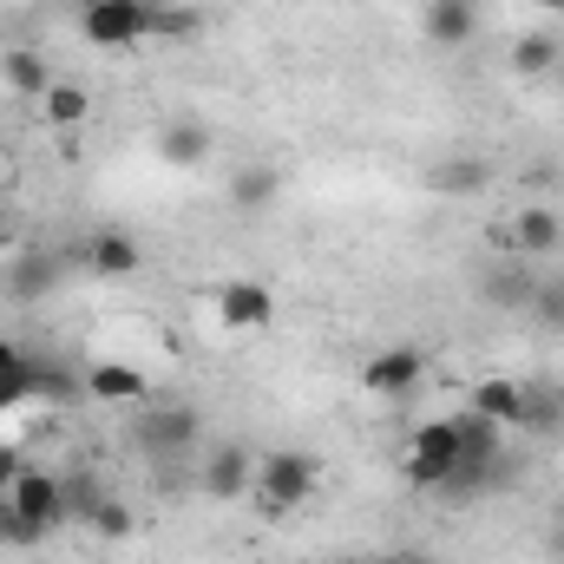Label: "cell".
I'll list each match as a JSON object with an SVG mask.
<instances>
[{
  "label": "cell",
  "mask_w": 564,
  "mask_h": 564,
  "mask_svg": "<svg viewBox=\"0 0 564 564\" xmlns=\"http://www.w3.org/2000/svg\"><path fill=\"white\" fill-rule=\"evenodd\" d=\"M315 486H322V473H315V459L308 453H295V446H282V453H270V459H257V506L270 512V519H282V512H302L308 499H315Z\"/></svg>",
  "instance_id": "1"
},
{
  "label": "cell",
  "mask_w": 564,
  "mask_h": 564,
  "mask_svg": "<svg viewBox=\"0 0 564 564\" xmlns=\"http://www.w3.org/2000/svg\"><path fill=\"white\" fill-rule=\"evenodd\" d=\"M453 426H459V466H453V479H446V499H479V486H492V473H499L506 426L479 421L473 408H466Z\"/></svg>",
  "instance_id": "2"
},
{
  "label": "cell",
  "mask_w": 564,
  "mask_h": 564,
  "mask_svg": "<svg viewBox=\"0 0 564 564\" xmlns=\"http://www.w3.org/2000/svg\"><path fill=\"white\" fill-rule=\"evenodd\" d=\"M79 270V250H46V243H33V250H20L13 257V270H7V295L13 302H46L53 289H66Z\"/></svg>",
  "instance_id": "3"
},
{
  "label": "cell",
  "mask_w": 564,
  "mask_h": 564,
  "mask_svg": "<svg viewBox=\"0 0 564 564\" xmlns=\"http://www.w3.org/2000/svg\"><path fill=\"white\" fill-rule=\"evenodd\" d=\"M0 499H7V506H13L33 532H40V539H53L59 525H73V519H66V486H59L53 473H40V466H26V473H20Z\"/></svg>",
  "instance_id": "4"
},
{
  "label": "cell",
  "mask_w": 564,
  "mask_h": 564,
  "mask_svg": "<svg viewBox=\"0 0 564 564\" xmlns=\"http://www.w3.org/2000/svg\"><path fill=\"white\" fill-rule=\"evenodd\" d=\"M453 466H459V426L453 421H426L421 433L408 440V479H414L421 492H446Z\"/></svg>",
  "instance_id": "5"
},
{
  "label": "cell",
  "mask_w": 564,
  "mask_h": 564,
  "mask_svg": "<svg viewBox=\"0 0 564 564\" xmlns=\"http://www.w3.org/2000/svg\"><path fill=\"white\" fill-rule=\"evenodd\" d=\"M79 33L93 46H139L151 40V0H86Z\"/></svg>",
  "instance_id": "6"
},
{
  "label": "cell",
  "mask_w": 564,
  "mask_h": 564,
  "mask_svg": "<svg viewBox=\"0 0 564 564\" xmlns=\"http://www.w3.org/2000/svg\"><path fill=\"white\" fill-rule=\"evenodd\" d=\"M217 322H224L230 335H263V328L276 322V295H270V282L230 276L224 289H217Z\"/></svg>",
  "instance_id": "7"
},
{
  "label": "cell",
  "mask_w": 564,
  "mask_h": 564,
  "mask_svg": "<svg viewBox=\"0 0 564 564\" xmlns=\"http://www.w3.org/2000/svg\"><path fill=\"white\" fill-rule=\"evenodd\" d=\"M361 388L368 394H381V401H408V394H421L426 388V355L421 348H381L368 368H361Z\"/></svg>",
  "instance_id": "8"
},
{
  "label": "cell",
  "mask_w": 564,
  "mask_h": 564,
  "mask_svg": "<svg viewBox=\"0 0 564 564\" xmlns=\"http://www.w3.org/2000/svg\"><path fill=\"white\" fill-rule=\"evenodd\" d=\"M191 440H197V414H191V408H151L139 421V446L158 473H164L177 453H191Z\"/></svg>",
  "instance_id": "9"
},
{
  "label": "cell",
  "mask_w": 564,
  "mask_h": 564,
  "mask_svg": "<svg viewBox=\"0 0 564 564\" xmlns=\"http://www.w3.org/2000/svg\"><path fill=\"white\" fill-rule=\"evenodd\" d=\"M250 486H257V459H250V446H243V440H224V446L204 459V499L230 506V499H250Z\"/></svg>",
  "instance_id": "10"
},
{
  "label": "cell",
  "mask_w": 564,
  "mask_h": 564,
  "mask_svg": "<svg viewBox=\"0 0 564 564\" xmlns=\"http://www.w3.org/2000/svg\"><path fill=\"white\" fill-rule=\"evenodd\" d=\"M139 263H144V250H139L132 230H93V237L79 243V270L99 276V282H126Z\"/></svg>",
  "instance_id": "11"
},
{
  "label": "cell",
  "mask_w": 564,
  "mask_h": 564,
  "mask_svg": "<svg viewBox=\"0 0 564 564\" xmlns=\"http://www.w3.org/2000/svg\"><path fill=\"white\" fill-rule=\"evenodd\" d=\"M519 433L564 440V381H525V401H519Z\"/></svg>",
  "instance_id": "12"
},
{
  "label": "cell",
  "mask_w": 564,
  "mask_h": 564,
  "mask_svg": "<svg viewBox=\"0 0 564 564\" xmlns=\"http://www.w3.org/2000/svg\"><path fill=\"white\" fill-rule=\"evenodd\" d=\"M79 388H86L99 408H132V401H144V375L132 361H99V368H86Z\"/></svg>",
  "instance_id": "13"
},
{
  "label": "cell",
  "mask_w": 564,
  "mask_h": 564,
  "mask_svg": "<svg viewBox=\"0 0 564 564\" xmlns=\"http://www.w3.org/2000/svg\"><path fill=\"white\" fill-rule=\"evenodd\" d=\"M158 158L177 164V171H197V164L210 158V126H204V119H171V126L158 132Z\"/></svg>",
  "instance_id": "14"
},
{
  "label": "cell",
  "mask_w": 564,
  "mask_h": 564,
  "mask_svg": "<svg viewBox=\"0 0 564 564\" xmlns=\"http://www.w3.org/2000/svg\"><path fill=\"white\" fill-rule=\"evenodd\" d=\"M479 33V13H473V0H426V40L433 46H466Z\"/></svg>",
  "instance_id": "15"
},
{
  "label": "cell",
  "mask_w": 564,
  "mask_h": 564,
  "mask_svg": "<svg viewBox=\"0 0 564 564\" xmlns=\"http://www.w3.org/2000/svg\"><path fill=\"white\" fill-rule=\"evenodd\" d=\"M558 243H564V217L558 210H545V204L519 210V224H512V250H519V257H552Z\"/></svg>",
  "instance_id": "16"
},
{
  "label": "cell",
  "mask_w": 564,
  "mask_h": 564,
  "mask_svg": "<svg viewBox=\"0 0 564 564\" xmlns=\"http://www.w3.org/2000/svg\"><path fill=\"white\" fill-rule=\"evenodd\" d=\"M519 401H525V381L492 375V381H479V388H473V401H466V408H473L479 421H492V426H506V433H512V426H519Z\"/></svg>",
  "instance_id": "17"
},
{
  "label": "cell",
  "mask_w": 564,
  "mask_h": 564,
  "mask_svg": "<svg viewBox=\"0 0 564 564\" xmlns=\"http://www.w3.org/2000/svg\"><path fill=\"white\" fill-rule=\"evenodd\" d=\"M86 112H93V99H86V86H73V79H53L46 86V99H40V119L66 139V132H79L86 126Z\"/></svg>",
  "instance_id": "18"
},
{
  "label": "cell",
  "mask_w": 564,
  "mask_h": 564,
  "mask_svg": "<svg viewBox=\"0 0 564 564\" xmlns=\"http://www.w3.org/2000/svg\"><path fill=\"white\" fill-rule=\"evenodd\" d=\"M0 79H7V86H13L20 99H46V86H53L59 73H53V66H46V59H40L33 46H13V53L0 59Z\"/></svg>",
  "instance_id": "19"
},
{
  "label": "cell",
  "mask_w": 564,
  "mask_h": 564,
  "mask_svg": "<svg viewBox=\"0 0 564 564\" xmlns=\"http://www.w3.org/2000/svg\"><path fill=\"white\" fill-rule=\"evenodd\" d=\"M282 197V171L276 164H243L237 177H230V204L237 210H270Z\"/></svg>",
  "instance_id": "20"
},
{
  "label": "cell",
  "mask_w": 564,
  "mask_h": 564,
  "mask_svg": "<svg viewBox=\"0 0 564 564\" xmlns=\"http://www.w3.org/2000/svg\"><path fill=\"white\" fill-rule=\"evenodd\" d=\"M486 177H492L486 158H440L433 164V191L440 197H473V191H486Z\"/></svg>",
  "instance_id": "21"
},
{
  "label": "cell",
  "mask_w": 564,
  "mask_h": 564,
  "mask_svg": "<svg viewBox=\"0 0 564 564\" xmlns=\"http://www.w3.org/2000/svg\"><path fill=\"white\" fill-rule=\"evenodd\" d=\"M558 59H564V46L552 33H525V40L512 46V73H519V79H552Z\"/></svg>",
  "instance_id": "22"
},
{
  "label": "cell",
  "mask_w": 564,
  "mask_h": 564,
  "mask_svg": "<svg viewBox=\"0 0 564 564\" xmlns=\"http://www.w3.org/2000/svg\"><path fill=\"white\" fill-rule=\"evenodd\" d=\"M525 308L545 322V335H564V276L532 282V302H525Z\"/></svg>",
  "instance_id": "23"
},
{
  "label": "cell",
  "mask_w": 564,
  "mask_h": 564,
  "mask_svg": "<svg viewBox=\"0 0 564 564\" xmlns=\"http://www.w3.org/2000/svg\"><path fill=\"white\" fill-rule=\"evenodd\" d=\"M86 525H93V539H132V525H139V519H132V506H126V499H112V492H106V499L93 506V519H86Z\"/></svg>",
  "instance_id": "24"
},
{
  "label": "cell",
  "mask_w": 564,
  "mask_h": 564,
  "mask_svg": "<svg viewBox=\"0 0 564 564\" xmlns=\"http://www.w3.org/2000/svg\"><path fill=\"white\" fill-rule=\"evenodd\" d=\"M197 20H204L197 7H151V33H158V40H191Z\"/></svg>",
  "instance_id": "25"
},
{
  "label": "cell",
  "mask_w": 564,
  "mask_h": 564,
  "mask_svg": "<svg viewBox=\"0 0 564 564\" xmlns=\"http://www.w3.org/2000/svg\"><path fill=\"white\" fill-rule=\"evenodd\" d=\"M486 302H499V308H525V302H532V276H519V270L486 276Z\"/></svg>",
  "instance_id": "26"
},
{
  "label": "cell",
  "mask_w": 564,
  "mask_h": 564,
  "mask_svg": "<svg viewBox=\"0 0 564 564\" xmlns=\"http://www.w3.org/2000/svg\"><path fill=\"white\" fill-rule=\"evenodd\" d=\"M59 486H66V519H93V506L106 499L99 479H86V473H79V479H59Z\"/></svg>",
  "instance_id": "27"
},
{
  "label": "cell",
  "mask_w": 564,
  "mask_h": 564,
  "mask_svg": "<svg viewBox=\"0 0 564 564\" xmlns=\"http://www.w3.org/2000/svg\"><path fill=\"white\" fill-rule=\"evenodd\" d=\"M0 545H46V539H40V532H33V525L7 506V499H0Z\"/></svg>",
  "instance_id": "28"
},
{
  "label": "cell",
  "mask_w": 564,
  "mask_h": 564,
  "mask_svg": "<svg viewBox=\"0 0 564 564\" xmlns=\"http://www.w3.org/2000/svg\"><path fill=\"white\" fill-rule=\"evenodd\" d=\"M20 473H26V466H20V446H0V492H7Z\"/></svg>",
  "instance_id": "29"
},
{
  "label": "cell",
  "mask_w": 564,
  "mask_h": 564,
  "mask_svg": "<svg viewBox=\"0 0 564 564\" xmlns=\"http://www.w3.org/2000/svg\"><path fill=\"white\" fill-rule=\"evenodd\" d=\"M375 564H433L426 552H388V558H375Z\"/></svg>",
  "instance_id": "30"
},
{
  "label": "cell",
  "mask_w": 564,
  "mask_h": 564,
  "mask_svg": "<svg viewBox=\"0 0 564 564\" xmlns=\"http://www.w3.org/2000/svg\"><path fill=\"white\" fill-rule=\"evenodd\" d=\"M532 7H545V13H564V0H532Z\"/></svg>",
  "instance_id": "31"
},
{
  "label": "cell",
  "mask_w": 564,
  "mask_h": 564,
  "mask_svg": "<svg viewBox=\"0 0 564 564\" xmlns=\"http://www.w3.org/2000/svg\"><path fill=\"white\" fill-rule=\"evenodd\" d=\"M552 79H558V93H564V59H558V73H552Z\"/></svg>",
  "instance_id": "32"
},
{
  "label": "cell",
  "mask_w": 564,
  "mask_h": 564,
  "mask_svg": "<svg viewBox=\"0 0 564 564\" xmlns=\"http://www.w3.org/2000/svg\"><path fill=\"white\" fill-rule=\"evenodd\" d=\"M341 564H375V558H341Z\"/></svg>",
  "instance_id": "33"
}]
</instances>
